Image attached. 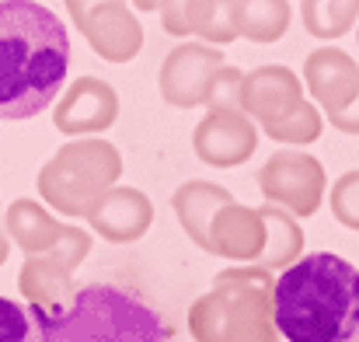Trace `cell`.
I'll list each match as a JSON object with an SVG mask.
<instances>
[{
	"label": "cell",
	"instance_id": "25",
	"mask_svg": "<svg viewBox=\"0 0 359 342\" xmlns=\"http://www.w3.org/2000/svg\"><path fill=\"white\" fill-rule=\"evenodd\" d=\"M241 84H244V74L238 67L224 63L210 84V98H206V109L217 112V109H238L241 105Z\"/></svg>",
	"mask_w": 359,
	"mask_h": 342
},
{
	"label": "cell",
	"instance_id": "23",
	"mask_svg": "<svg viewBox=\"0 0 359 342\" xmlns=\"http://www.w3.org/2000/svg\"><path fill=\"white\" fill-rule=\"evenodd\" d=\"M0 342H46L35 308L0 297Z\"/></svg>",
	"mask_w": 359,
	"mask_h": 342
},
{
	"label": "cell",
	"instance_id": "24",
	"mask_svg": "<svg viewBox=\"0 0 359 342\" xmlns=\"http://www.w3.org/2000/svg\"><path fill=\"white\" fill-rule=\"evenodd\" d=\"M332 213L342 228L359 230V168L339 175V182L332 185Z\"/></svg>",
	"mask_w": 359,
	"mask_h": 342
},
{
	"label": "cell",
	"instance_id": "18",
	"mask_svg": "<svg viewBox=\"0 0 359 342\" xmlns=\"http://www.w3.org/2000/svg\"><path fill=\"white\" fill-rule=\"evenodd\" d=\"M74 262L60 251L49 255H28L21 262V276H18V290L25 297L28 308L49 311L63 301L74 297Z\"/></svg>",
	"mask_w": 359,
	"mask_h": 342
},
{
	"label": "cell",
	"instance_id": "5",
	"mask_svg": "<svg viewBox=\"0 0 359 342\" xmlns=\"http://www.w3.org/2000/svg\"><path fill=\"white\" fill-rule=\"evenodd\" d=\"M122 154L102 136L63 143L39 171V196L63 217H88V210L119 185Z\"/></svg>",
	"mask_w": 359,
	"mask_h": 342
},
{
	"label": "cell",
	"instance_id": "20",
	"mask_svg": "<svg viewBox=\"0 0 359 342\" xmlns=\"http://www.w3.org/2000/svg\"><path fill=\"white\" fill-rule=\"evenodd\" d=\"M293 7L283 0H238V32L251 42H276L286 35Z\"/></svg>",
	"mask_w": 359,
	"mask_h": 342
},
{
	"label": "cell",
	"instance_id": "2",
	"mask_svg": "<svg viewBox=\"0 0 359 342\" xmlns=\"http://www.w3.org/2000/svg\"><path fill=\"white\" fill-rule=\"evenodd\" d=\"M272 322L286 342H349L359 336V269L335 251H311L276 276Z\"/></svg>",
	"mask_w": 359,
	"mask_h": 342
},
{
	"label": "cell",
	"instance_id": "13",
	"mask_svg": "<svg viewBox=\"0 0 359 342\" xmlns=\"http://www.w3.org/2000/svg\"><path fill=\"white\" fill-rule=\"evenodd\" d=\"M161 28L168 35H196L206 46H227L241 39L238 32V0H189V4H164Z\"/></svg>",
	"mask_w": 359,
	"mask_h": 342
},
{
	"label": "cell",
	"instance_id": "27",
	"mask_svg": "<svg viewBox=\"0 0 359 342\" xmlns=\"http://www.w3.org/2000/svg\"><path fill=\"white\" fill-rule=\"evenodd\" d=\"M7 255H11V237L4 230V206H0V265L7 262Z\"/></svg>",
	"mask_w": 359,
	"mask_h": 342
},
{
	"label": "cell",
	"instance_id": "21",
	"mask_svg": "<svg viewBox=\"0 0 359 342\" xmlns=\"http://www.w3.org/2000/svg\"><path fill=\"white\" fill-rule=\"evenodd\" d=\"M300 18L314 39L332 42V39H342L353 25H359V4L356 0H307L300 4Z\"/></svg>",
	"mask_w": 359,
	"mask_h": 342
},
{
	"label": "cell",
	"instance_id": "14",
	"mask_svg": "<svg viewBox=\"0 0 359 342\" xmlns=\"http://www.w3.org/2000/svg\"><path fill=\"white\" fill-rule=\"evenodd\" d=\"M88 228L98 237L112 241V244H129L140 241L150 224H154V203L147 192L133 189V185H116L112 192H105L91 210H88Z\"/></svg>",
	"mask_w": 359,
	"mask_h": 342
},
{
	"label": "cell",
	"instance_id": "3",
	"mask_svg": "<svg viewBox=\"0 0 359 342\" xmlns=\"http://www.w3.org/2000/svg\"><path fill=\"white\" fill-rule=\"evenodd\" d=\"M46 342H168L171 329L136 294L91 283L74 290L70 301L39 311Z\"/></svg>",
	"mask_w": 359,
	"mask_h": 342
},
{
	"label": "cell",
	"instance_id": "29",
	"mask_svg": "<svg viewBox=\"0 0 359 342\" xmlns=\"http://www.w3.org/2000/svg\"><path fill=\"white\" fill-rule=\"evenodd\" d=\"M349 342H359V336H356V339H349Z\"/></svg>",
	"mask_w": 359,
	"mask_h": 342
},
{
	"label": "cell",
	"instance_id": "19",
	"mask_svg": "<svg viewBox=\"0 0 359 342\" xmlns=\"http://www.w3.org/2000/svg\"><path fill=\"white\" fill-rule=\"evenodd\" d=\"M262 210V217H265V230H269V241H265V251H262V258H258V269H269V272H276V269H290V265H297L304 255V230L297 224V217H290L286 210H279V206H258Z\"/></svg>",
	"mask_w": 359,
	"mask_h": 342
},
{
	"label": "cell",
	"instance_id": "1",
	"mask_svg": "<svg viewBox=\"0 0 359 342\" xmlns=\"http://www.w3.org/2000/svg\"><path fill=\"white\" fill-rule=\"evenodd\" d=\"M70 70L67 25L35 0H0V119L25 122L56 105Z\"/></svg>",
	"mask_w": 359,
	"mask_h": 342
},
{
	"label": "cell",
	"instance_id": "10",
	"mask_svg": "<svg viewBox=\"0 0 359 342\" xmlns=\"http://www.w3.org/2000/svg\"><path fill=\"white\" fill-rule=\"evenodd\" d=\"M119 119V95L102 77H77L53 105V126L74 140L105 133Z\"/></svg>",
	"mask_w": 359,
	"mask_h": 342
},
{
	"label": "cell",
	"instance_id": "22",
	"mask_svg": "<svg viewBox=\"0 0 359 342\" xmlns=\"http://www.w3.org/2000/svg\"><path fill=\"white\" fill-rule=\"evenodd\" d=\"M321 129H325V119L318 112V105L304 102L297 112H290L286 119L265 126L262 133H265L269 140H276V143H297V147H300V143H314V140L321 136Z\"/></svg>",
	"mask_w": 359,
	"mask_h": 342
},
{
	"label": "cell",
	"instance_id": "17",
	"mask_svg": "<svg viewBox=\"0 0 359 342\" xmlns=\"http://www.w3.org/2000/svg\"><path fill=\"white\" fill-rule=\"evenodd\" d=\"M231 203H238L231 189H224L217 182H203V178H192V182H185L171 192V210H175L182 230L192 237V244H199L210 255H213V241H210L213 217Z\"/></svg>",
	"mask_w": 359,
	"mask_h": 342
},
{
	"label": "cell",
	"instance_id": "6",
	"mask_svg": "<svg viewBox=\"0 0 359 342\" xmlns=\"http://www.w3.org/2000/svg\"><path fill=\"white\" fill-rule=\"evenodd\" d=\"M258 189L269 206H279L290 217H314L328 189L325 164L304 150H276L258 171Z\"/></svg>",
	"mask_w": 359,
	"mask_h": 342
},
{
	"label": "cell",
	"instance_id": "7",
	"mask_svg": "<svg viewBox=\"0 0 359 342\" xmlns=\"http://www.w3.org/2000/svg\"><path fill=\"white\" fill-rule=\"evenodd\" d=\"M4 230H7L11 244H18L25 251V258L60 251L74 265H81L95 244L88 230L77 228V224H67V221H56L39 199H14L4 210Z\"/></svg>",
	"mask_w": 359,
	"mask_h": 342
},
{
	"label": "cell",
	"instance_id": "15",
	"mask_svg": "<svg viewBox=\"0 0 359 342\" xmlns=\"http://www.w3.org/2000/svg\"><path fill=\"white\" fill-rule=\"evenodd\" d=\"M304 84L311 88V98L325 105V112L335 115L359 98V63L332 46L314 49L304 60Z\"/></svg>",
	"mask_w": 359,
	"mask_h": 342
},
{
	"label": "cell",
	"instance_id": "9",
	"mask_svg": "<svg viewBox=\"0 0 359 342\" xmlns=\"http://www.w3.org/2000/svg\"><path fill=\"white\" fill-rule=\"evenodd\" d=\"M74 25L91 42V49L109 63H129L143 49V21L126 4H102V0H74L70 7Z\"/></svg>",
	"mask_w": 359,
	"mask_h": 342
},
{
	"label": "cell",
	"instance_id": "16",
	"mask_svg": "<svg viewBox=\"0 0 359 342\" xmlns=\"http://www.w3.org/2000/svg\"><path fill=\"white\" fill-rule=\"evenodd\" d=\"M210 241H213V255L258 265V258H262V251H265V241H269L262 210H258V206H241V203L224 206V210L213 217Z\"/></svg>",
	"mask_w": 359,
	"mask_h": 342
},
{
	"label": "cell",
	"instance_id": "12",
	"mask_svg": "<svg viewBox=\"0 0 359 342\" xmlns=\"http://www.w3.org/2000/svg\"><path fill=\"white\" fill-rule=\"evenodd\" d=\"M300 105H304V81L290 67L265 63V67H255L251 74H244L238 109L262 129L297 112Z\"/></svg>",
	"mask_w": 359,
	"mask_h": 342
},
{
	"label": "cell",
	"instance_id": "4",
	"mask_svg": "<svg viewBox=\"0 0 359 342\" xmlns=\"http://www.w3.org/2000/svg\"><path fill=\"white\" fill-rule=\"evenodd\" d=\"M276 276L258 265L217 272L213 290L189 308L196 342H283L272 322Z\"/></svg>",
	"mask_w": 359,
	"mask_h": 342
},
{
	"label": "cell",
	"instance_id": "28",
	"mask_svg": "<svg viewBox=\"0 0 359 342\" xmlns=\"http://www.w3.org/2000/svg\"><path fill=\"white\" fill-rule=\"evenodd\" d=\"M356 39H359V25H356Z\"/></svg>",
	"mask_w": 359,
	"mask_h": 342
},
{
	"label": "cell",
	"instance_id": "26",
	"mask_svg": "<svg viewBox=\"0 0 359 342\" xmlns=\"http://www.w3.org/2000/svg\"><path fill=\"white\" fill-rule=\"evenodd\" d=\"M328 122L339 129V133H349V136H359V98L349 105V109H342V112L328 115Z\"/></svg>",
	"mask_w": 359,
	"mask_h": 342
},
{
	"label": "cell",
	"instance_id": "8",
	"mask_svg": "<svg viewBox=\"0 0 359 342\" xmlns=\"http://www.w3.org/2000/svg\"><path fill=\"white\" fill-rule=\"evenodd\" d=\"M224 49H213L206 42H182L175 46L157 74V88L161 98L171 109H196L206 105L210 98V84L217 77V70L224 67Z\"/></svg>",
	"mask_w": 359,
	"mask_h": 342
},
{
	"label": "cell",
	"instance_id": "11",
	"mask_svg": "<svg viewBox=\"0 0 359 342\" xmlns=\"http://www.w3.org/2000/svg\"><path fill=\"white\" fill-rule=\"evenodd\" d=\"M258 126L241 109H217L199 119L192 129V150L213 168H238L258 147Z\"/></svg>",
	"mask_w": 359,
	"mask_h": 342
}]
</instances>
